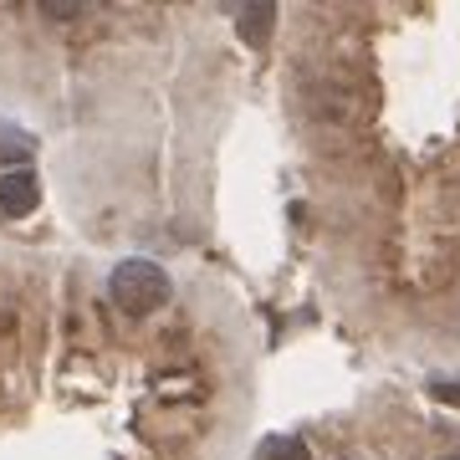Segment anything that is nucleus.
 Masks as SVG:
<instances>
[{
  "label": "nucleus",
  "mask_w": 460,
  "mask_h": 460,
  "mask_svg": "<svg viewBox=\"0 0 460 460\" xmlns=\"http://www.w3.org/2000/svg\"><path fill=\"white\" fill-rule=\"evenodd\" d=\"M174 292V281L159 261H148V256H128V261L113 266V277H108V296H113L118 307L128 317H148L159 313Z\"/></svg>",
  "instance_id": "nucleus-1"
},
{
  "label": "nucleus",
  "mask_w": 460,
  "mask_h": 460,
  "mask_svg": "<svg viewBox=\"0 0 460 460\" xmlns=\"http://www.w3.org/2000/svg\"><path fill=\"white\" fill-rule=\"evenodd\" d=\"M36 199H41V184H36L31 169H11V174H0V215H5V220L31 215Z\"/></svg>",
  "instance_id": "nucleus-2"
},
{
  "label": "nucleus",
  "mask_w": 460,
  "mask_h": 460,
  "mask_svg": "<svg viewBox=\"0 0 460 460\" xmlns=\"http://www.w3.org/2000/svg\"><path fill=\"white\" fill-rule=\"evenodd\" d=\"M271 26H277V5H266V0H251V5L235 11V31H241L246 47H266Z\"/></svg>",
  "instance_id": "nucleus-3"
},
{
  "label": "nucleus",
  "mask_w": 460,
  "mask_h": 460,
  "mask_svg": "<svg viewBox=\"0 0 460 460\" xmlns=\"http://www.w3.org/2000/svg\"><path fill=\"white\" fill-rule=\"evenodd\" d=\"M261 460H307V450H302L296 440H266Z\"/></svg>",
  "instance_id": "nucleus-4"
},
{
  "label": "nucleus",
  "mask_w": 460,
  "mask_h": 460,
  "mask_svg": "<svg viewBox=\"0 0 460 460\" xmlns=\"http://www.w3.org/2000/svg\"><path fill=\"white\" fill-rule=\"evenodd\" d=\"M429 399H440V404H456V410H460V384H445V378H435V384H429Z\"/></svg>",
  "instance_id": "nucleus-5"
},
{
  "label": "nucleus",
  "mask_w": 460,
  "mask_h": 460,
  "mask_svg": "<svg viewBox=\"0 0 460 460\" xmlns=\"http://www.w3.org/2000/svg\"><path fill=\"white\" fill-rule=\"evenodd\" d=\"M445 460H460V456H445Z\"/></svg>",
  "instance_id": "nucleus-6"
}]
</instances>
